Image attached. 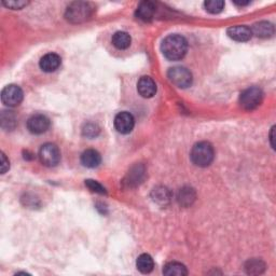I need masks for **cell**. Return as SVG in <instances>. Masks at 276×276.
<instances>
[{
	"mask_svg": "<svg viewBox=\"0 0 276 276\" xmlns=\"http://www.w3.org/2000/svg\"><path fill=\"white\" fill-rule=\"evenodd\" d=\"M187 50H188V42L180 34H170L161 44L162 53L170 61H179L184 58Z\"/></svg>",
	"mask_w": 276,
	"mask_h": 276,
	"instance_id": "cell-1",
	"label": "cell"
},
{
	"mask_svg": "<svg viewBox=\"0 0 276 276\" xmlns=\"http://www.w3.org/2000/svg\"><path fill=\"white\" fill-rule=\"evenodd\" d=\"M215 151L214 147L209 142L201 141L195 144L192 148L190 157L193 164L199 167H206L208 166L214 160Z\"/></svg>",
	"mask_w": 276,
	"mask_h": 276,
	"instance_id": "cell-2",
	"label": "cell"
},
{
	"mask_svg": "<svg viewBox=\"0 0 276 276\" xmlns=\"http://www.w3.org/2000/svg\"><path fill=\"white\" fill-rule=\"evenodd\" d=\"M93 13V8L88 2L76 1L68 6L65 17L68 22L79 24L87 21Z\"/></svg>",
	"mask_w": 276,
	"mask_h": 276,
	"instance_id": "cell-3",
	"label": "cell"
},
{
	"mask_svg": "<svg viewBox=\"0 0 276 276\" xmlns=\"http://www.w3.org/2000/svg\"><path fill=\"white\" fill-rule=\"evenodd\" d=\"M263 100V92L257 86H251L242 92L240 97L241 106L245 110H254L259 107Z\"/></svg>",
	"mask_w": 276,
	"mask_h": 276,
	"instance_id": "cell-4",
	"label": "cell"
},
{
	"mask_svg": "<svg viewBox=\"0 0 276 276\" xmlns=\"http://www.w3.org/2000/svg\"><path fill=\"white\" fill-rule=\"evenodd\" d=\"M170 81L177 87L186 88L191 86L192 83V75L188 69L181 66H176L170 68L167 72Z\"/></svg>",
	"mask_w": 276,
	"mask_h": 276,
	"instance_id": "cell-5",
	"label": "cell"
},
{
	"mask_svg": "<svg viewBox=\"0 0 276 276\" xmlns=\"http://www.w3.org/2000/svg\"><path fill=\"white\" fill-rule=\"evenodd\" d=\"M39 157L44 166H56L61 161V152L58 147L51 142L44 144L39 151Z\"/></svg>",
	"mask_w": 276,
	"mask_h": 276,
	"instance_id": "cell-6",
	"label": "cell"
},
{
	"mask_svg": "<svg viewBox=\"0 0 276 276\" xmlns=\"http://www.w3.org/2000/svg\"><path fill=\"white\" fill-rule=\"evenodd\" d=\"M23 101V91L22 88L16 86L10 85L3 88L1 92V102L6 106L16 107L18 106Z\"/></svg>",
	"mask_w": 276,
	"mask_h": 276,
	"instance_id": "cell-7",
	"label": "cell"
},
{
	"mask_svg": "<svg viewBox=\"0 0 276 276\" xmlns=\"http://www.w3.org/2000/svg\"><path fill=\"white\" fill-rule=\"evenodd\" d=\"M50 119L47 116L43 115H34L31 117L27 121V129L33 134H43L50 127Z\"/></svg>",
	"mask_w": 276,
	"mask_h": 276,
	"instance_id": "cell-8",
	"label": "cell"
},
{
	"mask_svg": "<svg viewBox=\"0 0 276 276\" xmlns=\"http://www.w3.org/2000/svg\"><path fill=\"white\" fill-rule=\"evenodd\" d=\"M135 119L130 112L122 111L115 118V127L121 134H129L134 129Z\"/></svg>",
	"mask_w": 276,
	"mask_h": 276,
	"instance_id": "cell-9",
	"label": "cell"
},
{
	"mask_svg": "<svg viewBox=\"0 0 276 276\" xmlns=\"http://www.w3.org/2000/svg\"><path fill=\"white\" fill-rule=\"evenodd\" d=\"M137 91L145 98L154 96L156 93V85L154 79L148 76L141 77L137 83Z\"/></svg>",
	"mask_w": 276,
	"mask_h": 276,
	"instance_id": "cell-10",
	"label": "cell"
},
{
	"mask_svg": "<svg viewBox=\"0 0 276 276\" xmlns=\"http://www.w3.org/2000/svg\"><path fill=\"white\" fill-rule=\"evenodd\" d=\"M228 36L233 39L235 41L239 42H245L248 41L249 39L253 37V33H251V29L245 25H238V26H232L228 29Z\"/></svg>",
	"mask_w": 276,
	"mask_h": 276,
	"instance_id": "cell-11",
	"label": "cell"
},
{
	"mask_svg": "<svg viewBox=\"0 0 276 276\" xmlns=\"http://www.w3.org/2000/svg\"><path fill=\"white\" fill-rule=\"evenodd\" d=\"M61 57L58 56L56 53H48L41 57L39 65H40V68L43 71L52 72L55 71L56 69L61 66Z\"/></svg>",
	"mask_w": 276,
	"mask_h": 276,
	"instance_id": "cell-12",
	"label": "cell"
},
{
	"mask_svg": "<svg viewBox=\"0 0 276 276\" xmlns=\"http://www.w3.org/2000/svg\"><path fill=\"white\" fill-rule=\"evenodd\" d=\"M155 6L151 1H142L138 4L136 10V17L144 22H150L155 17Z\"/></svg>",
	"mask_w": 276,
	"mask_h": 276,
	"instance_id": "cell-13",
	"label": "cell"
},
{
	"mask_svg": "<svg viewBox=\"0 0 276 276\" xmlns=\"http://www.w3.org/2000/svg\"><path fill=\"white\" fill-rule=\"evenodd\" d=\"M102 156L100 152L94 149H87L81 155V163L88 169H94L101 164Z\"/></svg>",
	"mask_w": 276,
	"mask_h": 276,
	"instance_id": "cell-14",
	"label": "cell"
},
{
	"mask_svg": "<svg viewBox=\"0 0 276 276\" xmlns=\"http://www.w3.org/2000/svg\"><path fill=\"white\" fill-rule=\"evenodd\" d=\"M251 33L259 38H270L274 34V26L270 22L262 21L255 24L251 28Z\"/></svg>",
	"mask_w": 276,
	"mask_h": 276,
	"instance_id": "cell-15",
	"label": "cell"
},
{
	"mask_svg": "<svg viewBox=\"0 0 276 276\" xmlns=\"http://www.w3.org/2000/svg\"><path fill=\"white\" fill-rule=\"evenodd\" d=\"M136 267H137L138 270L140 271L141 273H144V274L150 273L155 268V261H154V259H152L150 255L142 254L137 258Z\"/></svg>",
	"mask_w": 276,
	"mask_h": 276,
	"instance_id": "cell-16",
	"label": "cell"
},
{
	"mask_svg": "<svg viewBox=\"0 0 276 276\" xmlns=\"http://www.w3.org/2000/svg\"><path fill=\"white\" fill-rule=\"evenodd\" d=\"M132 39L126 32H117L112 36V44L119 50H125L131 46Z\"/></svg>",
	"mask_w": 276,
	"mask_h": 276,
	"instance_id": "cell-17",
	"label": "cell"
},
{
	"mask_svg": "<svg viewBox=\"0 0 276 276\" xmlns=\"http://www.w3.org/2000/svg\"><path fill=\"white\" fill-rule=\"evenodd\" d=\"M163 273L167 276H185L188 274V271L184 264L179 262H170L164 267Z\"/></svg>",
	"mask_w": 276,
	"mask_h": 276,
	"instance_id": "cell-18",
	"label": "cell"
},
{
	"mask_svg": "<svg viewBox=\"0 0 276 276\" xmlns=\"http://www.w3.org/2000/svg\"><path fill=\"white\" fill-rule=\"evenodd\" d=\"M0 121H1V127L3 130L12 131L17 126V117L13 111H2Z\"/></svg>",
	"mask_w": 276,
	"mask_h": 276,
	"instance_id": "cell-19",
	"label": "cell"
},
{
	"mask_svg": "<svg viewBox=\"0 0 276 276\" xmlns=\"http://www.w3.org/2000/svg\"><path fill=\"white\" fill-rule=\"evenodd\" d=\"M245 270L247 274H261L264 272L265 264L263 261L258 259H250L245 264Z\"/></svg>",
	"mask_w": 276,
	"mask_h": 276,
	"instance_id": "cell-20",
	"label": "cell"
},
{
	"mask_svg": "<svg viewBox=\"0 0 276 276\" xmlns=\"http://www.w3.org/2000/svg\"><path fill=\"white\" fill-rule=\"evenodd\" d=\"M152 198L159 204H166L171 199V193L164 187H157L152 191Z\"/></svg>",
	"mask_w": 276,
	"mask_h": 276,
	"instance_id": "cell-21",
	"label": "cell"
},
{
	"mask_svg": "<svg viewBox=\"0 0 276 276\" xmlns=\"http://www.w3.org/2000/svg\"><path fill=\"white\" fill-rule=\"evenodd\" d=\"M195 199L194 191L190 188H184L179 191L178 202L182 206H189Z\"/></svg>",
	"mask_w": 276,
	"mask_h": 276,
	"instance_id": "cell-22",
	"label": "cell"
},
{
	"mask_svg": "<svg viewBox=\"0 0 276 276\" xmlns=\"http://www.w3.org/2000/svg\"><path fill=\"white\" fill-rule=\"evenodd\" d=\"M204 6L207 12L211 14H218L224 10V2L221 1V0H208V1H205Z\"/></svg>",
	"mask_w": 276,
	"mask_h": 276,
	"instance_id": "cell-23",
	"label": "cell"
},
{
	"mask_svg": "<svg viewBox=\"0 0 276 276\" xmlns=\"http://www.w3.org/2000/svg\"><path fill=\"white\" fill-rule=\"evenodd\" d=\"M142 175H144V169L141 166H136L133 169V171H131L126 182L129 184V186L132 184H137V182H139Z\"/></svg>",
	"mask_w": 276,
	"mask_h": 276,
	"instance_id": "cell-24",
	"label": "cell"
},
{
	"mask_svg": "<svg viewBox=\"0 0 276 276\" xmlns=\"http://www.w3.org/2000/svg\"><path fill=\"white\" fill-rule=\"evenodd\" d=\"M100 133V127H98L94 123H87L86 126L83 127V135L86 137H96Z\"/></svg>",
	"mask_w": 276,
	"mask_h": 276,
	"instance_id": "cell-25",
	"label": "cell"
},
{
	"mask_svg": "<svg viewBox=\"0 0 276 276\" xmlns=\"http://www.w3.org/2000/svg\"><path fill=\"white\" fill-rule=\"evenodd\" d=\"M86 186L93 192H96V193H100V194H106V189L104 188L100 182H97L95 180H92V179L86 180Z\"/></svg>",
	"mask_w": 276,
	"mask_h": 276,
	"instance_id": "cell-26",
	"label": "cell"
},
{
	"mask_svg": "<svg viewBox=\"0 0 276 276\" xmlns=\"http://www.w3.org/2000/svg\"><path fill=\"white\" fill-rule=\"evenodd\" d=\"M3 6H6L9 9L12 10H19L24 7H26L28 4V1H24V0H4L2 1Z\"/></svg>",
	"mask_w": 276,
	"mask_h": 276,
	"instance_id": "cell-27",
	"label": "cell"
},
{
	"mask_svg": "<svg viewBox=\"0 0 276 276\" xmlns=\"http://www.w3.org/2000/svg\"><path fill=\"white\" fill-rule=\"evenodd\" d=\"M0 165H1V174H4V172H6L10 167L9 160L7 159V156L3 154V152L1 154V164Z\"/></svg>",
	"mask_w": 276,
	"mask_h": 276,
	"instance_id": "cell-28",
	"label": "cell"
},
{
	"mask_svg": "<svg viewBox=\"0 0 276 276\" xmlns=\"http://www.w3.org/2000/svg\"><path fill=\"white\" fill-rule=\"evenodd\" d=\"M274 132H275V126H273L272 129H271V133H270V140H271V146L274 149L275 148V144H274Z\"/></svg>",
	"mask_w": 276,
	"mask_h": 276,
	"instance_id": "cell-29",
	"label": "cell"
},
{
	"mask_svg": "<svg viewBox=\"0 0 276 276\" xmlns=\"http://www.w3.org/2000/svg\"><path fill=\"white\" fill-rule=\"evenodd\" d=\"M234 3L238 4V6H242V7H243V6H247V4H249L250 2H249V1H246V2H243V1H235Z\"/></svg>",
	"mask_w": 276,
	"mask_h": 276,
	"instance_id": "cell-30",
	"label": "cell"
}]
</instances>
